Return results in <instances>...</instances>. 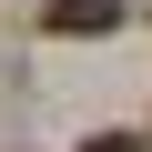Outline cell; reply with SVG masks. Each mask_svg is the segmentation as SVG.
<instances>
[{
  "instance_id": "6da1fadb",
  "label": "cell",
  "mask_w": 152,
  "mask_h": 152,
  "mask_svg": "<svg viewBox=\"0 0 152 152\" xmlns=\"http://www.w3.org/2000/svg\"><path fill=\"white\" fill-rule=\"evenodd\" d=\"M122 10H132V0H51V10H41V31L81 41V31H122Z\"/></svg>"
},
{
  "instance_id": "7a4b0ae2",
  "label": "cell",
  "mask_w": 152,
  "mask_h": 152,
  "mask_svg": "<svg viewBox=\"0 0 152 152\" xmlns=\"http://www.w3.org/2000/svg\"><path fill=\"white\" fill-rule=\"evenodd\" d=\"M81 152H152V142H142V132H91Z\"/></svg>"
}]
</instances>
